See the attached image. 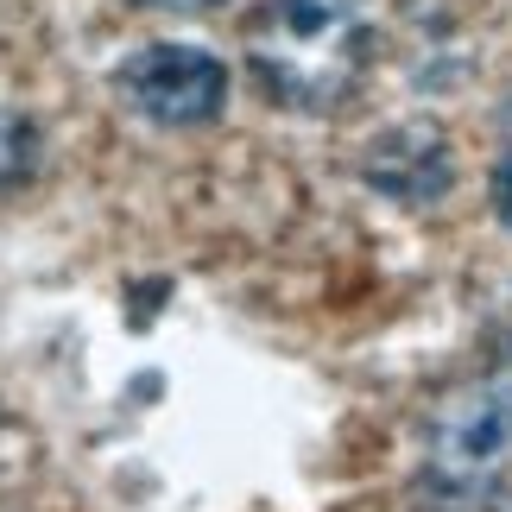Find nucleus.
<instances>
[{
	"label": "nucleus",
	"mask_w": 512,
	"mask_h": 512,
	"mask_svg": "<svg viewBox=\"0 0 512 512\" xmlns=\"http://www.w3.org/2000/svg\"><path fill=\"white\" fill-rule=\"evenodd\" d=\"M241 45L260 89L304 114L342 108L373 70V26L354 0H260Z\"/></svg>",
	"instance_id": "1"
},
{
	"label": "nucleus",
	"mask_w": 512,
	"mask_h": 512,
	"mask_svg": "<svg viewBox=\"0 0 512 512\" xmlns=\"http://www.w3.org/2000/svg\"><path fill=\"white\" fill-rule=\"evenodd\" d=\"M430 481L449 500H487L512 475V380L462 386L430 411L424 430Z\"/></svg>",
	"instance_id": "2"
},
{
	"label": "nucleus",
	"mask_w": 512,
	"mask_h": 512,
	"mask_svg": "<svg viewBox=\"0 0 512 512\" xmlns=\"http://www.w3.org/2000/svg\"><path fill=\"white\" fill-rule=\"evenodd\" d=\"M114 95L152 127H209L228 108V64L203 45H140L114 70Z\"/></svg>",
	"instance_id": "3"
},
{
	"label": "nucleus",
	"mask_w": 512,
	"mask_h": 512,
	"mask_svg": "<svg viewBox=\"0 0 512 512\" xmlns=\"http://www.w3.org/2000/svg\"><path fill=\"white\" fill-rule=\"evenodd\" d=\"M361 177L380 196L405 209H430L443 203L449 184H456V152H449V133L430 121H399L386 133H373L361 152Z\"/></svg>",
	"instance_id": "4"
},
{
	"label": "nucleus",
	"mask_w": 512,
	"mask_h": 512,
	"mask_svg": "<svg viewBox=\"0 0 512 512\" xmlns=\"http://www.w3.org/2000/svg\"><path fill=\"white\" fill-rule=\"evenodd\" d=\"M32 165H38V127L19 108L0 102V190H13Z\"/></svg>",
	"instance_id": "5"
},
{
	"label": "nucleus",
	"mask_w": 512,
	"mask_h": 512,
	"mask_svg": "<svg viewBox=\"0 0 512 512\" xmlns=\"http://www.w3.org/2000/svg\"><path fill=\"white\" fill-rule=\"evenodd\" d=\"M494 215H500V228H512V152L494 165Z\"/></svg>",
	"instance_id": "6"
},
{
	"label": "nucleus",
	"mask_w": 512,
	"mask_h": 512,
	"mask_svg": "<svg viewBox=\"0 0 512 512\" xmlns=\"http://www.w3.org/2000/svg\"><path fill=\"white\" fill-rule=\"evenodd\" d=\"M146 7H159V13H215L222 0H146Z\"/></svg>",
	"instance_id": "7"
}]
</instances>
